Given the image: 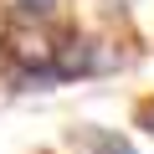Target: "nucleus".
Wrapping results in <instances>:
<instances>
[{
    "label": "nucleus",
    "instance_id": "obj_2",
    "mask_svg": "<svg viewBox=\"0 0 154 154\" xmlns=\"http://www.w3.org/2000/svg\"><path fill=\"white\" fill-rule=\"evenodd\" d=\"M57 11V0H16V16L21 21H46Z\"/></svg>",
    "mask_w": 154,
    "mask_h": 154
},
{
    "label": "nucleus",
    "instance_id": "obj_1",
    "mask_svg": "<svg viewBox=\"0 0 154 154\" xmlns=\"http://www.w3.org/2000/svg\"><path fill=\"white\" fill-rule=\"evenodd\" d=\"M11 57H16L21 67H51L57 46H51L41 31H16V36H11Z\"/></svg>",
    "mask_w": 154,
    "mask_h": 154
},
{
    "label": "nucleus",
    "instance_id": "obj_3",
    "mask_svg": "<svg viewBox=\"0 0 154 154\" xmlns=\"http://www.w3.org/2000/svg\"><path fill=\"white\" fill-rule=\"evenodd\" d=\"M103 154H134V149H128L123 139H103Z\"/></svg>",
    "mask_w": 154,
    "mask_h": 154
},
{
    "label": "nucleus",
    "instance_id": "obj_4",
    "mask_svg": "<svg viewBox=\"0 0 154 154\" xmlns=\"http://www.w3.org/2000/svg\"><path fill=\"white\" fill-rule=\"evenodd\" d=\"M139 118H144V128H149V134H154V103H149V108H144V113H139Z\"/></svg>",
    "mask_w": 154,
    "mask_h": 154
}]
</instances>
